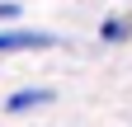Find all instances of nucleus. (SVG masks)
<instances>
[{
    "instance_id": "f257e3e1",
    "label": "nucleus",
    "mask_w": 132,
    "mask_h": 127,
    "mask_svg": "<svg viewBox=\"0 0 132 127\" xmlns=\"http://www.w3.org/2000/svg\"><path fill=\"white\" fill-rule=\"evenodd\" d=\"M47 47H57V33H47V28H0V57L5 52H47Z\"/></svg>"
},
{
    "instance_id": "f03ea898",
    "label": "nucleus",
    "mask_w": 132,
    "mask_h": 127,
    "mask_svg": "<svg viewBox=\"0 0 132 127\" xmlns=\"http://www.w3.org/2000/svg\"><path fill=\"white\" fill-rule=\"evenodd\" d=\"M47 104H57V89H47V85H24V89H14L10 99H5V113H10V118H24V113L47 108Z\"/></svg>"
},
{
    "instance_id": "7ed1b4c3",
    "label": "nucleus",
    "mask_w": 132,
    "mask_h": 127,
    "mask_svg": "<svg viewBox=\"0 0 132 127\" xmlns=\"http://www.w3.org/2000/svg\"><path fill=\"white\" fill-rule=\"evenodd\" d=\"M99 42H109V47L132 42V14H109V19L99 24Z\"/></svg>"
},
{
    "instance_id": "20e7f679",
    "label": "nucleus",
    "mask_w": 132,
    "mask_h": 127,
    "mask_svg": "<svg viewBox=\"0 0 132 127\" xmlns=\"http://www.w3.org/2000/svg\"><path fill=\"white\" fill-rule=\"evenodd\" d=\"M19 14H24V5H14V0H0V24H19Z\"/></svg>"
}]
</instances>
